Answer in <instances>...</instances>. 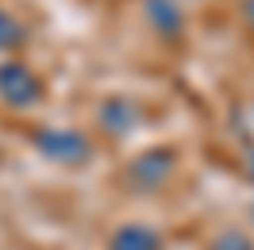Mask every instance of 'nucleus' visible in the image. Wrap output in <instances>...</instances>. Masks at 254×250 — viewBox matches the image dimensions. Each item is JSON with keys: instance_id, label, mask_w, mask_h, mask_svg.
<instances>
[{"instance_id": "39448f33", "label": "nucleus", "mask_w": 254, "mask_h": 250, "mask_svg": "<svg viewBox=\"0 0 254 250\" xmlns=\"http://www.w3.org/2000/svg\"><path fill=\"white\" fill-rule=\"evenodd\" d=\"M166 170H170V154H146L143 162L135 166V177H139L143 185H154V181L166 177Z\"/></svg>"}, {"instance_id": "20e7f679", "label": "nucleus", "mask_w": 254, "mask_h": 250, "mask_svg": "<svg viewBox=\"0 0 254 250\" xmlns=\"http://www.w3.org/2000/svg\"><path fill=\"white\" fill-rule=\"evenodd\" d=\"M135 120H139V112L131 108L127 100H112L108 108H104V124H108L112 131H131Z\"/></svg>"}, {"instance_id": "423d86ee", "label": "nucleus", "mask_w": 254, "mask_h": 250, "mask_svg": "<svg viewBox=\"0 0 254 250\" xmlns=\"http://www.w3.org/2000/svg\"><path fill=\"white\" fill-rule=\"evenodd\" d=\"M150 19L166 27V31H177V23H181V12H177L170 0H150Z\"/></svg>"}, {"instance_id": "f257e3e1", "label": "nucleus", "mask_w": 254, "mask_h": 250, "mask_svg": "<svg viewBox=\"0 0 254 250\" xmlns=\"http://www.w3.org/2000/svg\"><path fill=\"white\" fill-rule=\"evenodd\" d=\"M35 142H39V150H43L47 158H58V162H81V158L89 154L85 135H77V131H62V127L43 131Z\"/></svg>"}, {"instance_id": "1a4fd4ad", "label": "nucleus", "mask_w": 254, "mask_h": 250, "mask_svg": "<svg viewBox=\"0 0 254 250\" xmlns=\"http://www.w3.org/2000/svg\"><path fill=\"white\" fill-rule=\"evenodd\" d=\"M247 16H251V19H254V0H251V4H247Z\"/></svg>"}, {"instance_id": "7ed1b4c3", "label": "nucleus", "mask_w": 254, "mask_h": 250, "mask_svg": "<svg viewBox=\"0 0 254 250\" xmlns=\"http://www.w3.org/2000/svg\"><path fill=\"white\" fill-rule=\"evenodd\" d=\"M116 250H158V235L146 227H124L116 235Z\"/></svg>"}, {"instance_id": "6e6552de", "label": "nucleus", "mask_w": 254, "mask_h": 250, "mask_svg": "<svg viewBox=\"0 0 254 250\" xmlns=\"http://www.w3.org/2000/svg\"><path fill=\"white\" fill-rule=\"evenodd\" d=\"M16 39H19V27L0 12V47H4V43H16Z\"/></svg>"}, {"instance_id": "9d476101", "label": "nucleus", "mask_w": 254, "mask_h": 250, "mask_svg": "<svg viewBox=\"0 0 254 250\" xmlns=\"http://www.w3.org/2000/svg\"><path fill=\"white\" fill-rule=\"evenodd\" d=\"M251 166H254V158H251Z\"/></svg>"}, {"instance_id": "0eeeda50", "label": "nucleus", "mask_w": 254, "mask_h": 250, "mask_svg": "<svg viewBox=\"0 0 254 250\" xmlns=\"http://www.w3.org/2000/svg\"><path fill=\"white\" fill-rule=\"evenodd\" d=\"M216 250H251V243H247V239H243V235H223L220 243H216Z\"/></svg>"}, {"instance_id": "f03ea898", "label": "nucleus", "mask_w": 254, "mask_h": 250, "mask_svg": "<svg viewBox=\"0 0 254 250\" xmlns=\"http://www.w3.org/2000/svg\"><path fill=\"white\" fill-rule=\"evenodd\" d=\"M0 93L8 96L12 104H31V100H39V81L16 62L0 65Z\"/></svg>"}]
</instances>
